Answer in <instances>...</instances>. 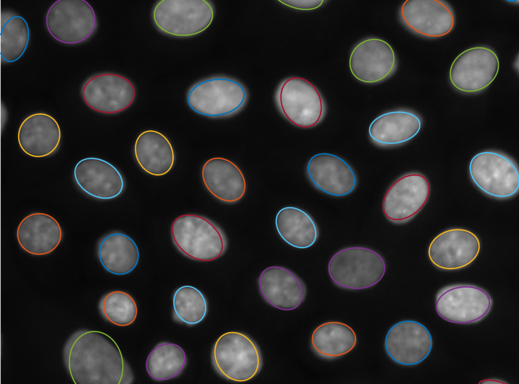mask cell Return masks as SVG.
I'll list each match as a JSON object with an SVG mask.
<instances>
[{
    "instance_id": "6da1fadb",
    "label": "cell",
    "mask_w": 519,
    "mask_h": 384,
    "mask_svg": "<svg viewBox=\"0 0 519 384\" xmlns=\"http://www.w3.org/2000/svg\"><path fill=\"white\" fill-rule=\"evenodd\" d=\"M63 359L75 383H131L133 380L118 344L103 332L76 331L65 344Z\"/></svg>"
},
{
    "instance_id": "7a4b0ae2",
    "label": "cell",
    "mask_w": 519,
    "mask_h": 384,
    "mask_svg": "<svg viewBox=\"0 0 519 384\" xmlns=\"http://www.w3.org/2000/svg\"><path fill=\"white\" fill-rule=\"evenodd\" d=\"M171 235L181 254L199 261L218 258L228 247L221 229L208 218L195 214H184L175 219L171 225Z\"/></svg>"
},
{
    "instance_id": "3957f363",
    "label": "cell",
    "mask_w": 519,
    "mask_h": 384,
    "mask_svg": "<svg viewBox=\"0 0 519 384\" xmlns=\"http://www.w3.org/2000/svg\"><path fill=\"white\" fill-rule=\"evenodd\" d=\"M211 361L218 374L234 382L252 379L263 365L262 354L255 342L238 331L226 332L217 338L212 348Z\"/></svg>"
},
{
    "instance_id": "277c9868",
    "label": "cell",
    "mask_w": 519,
    "mask_h": 384,
    "mask_svg": "<svg viewBox=\"0 0 519 384\" xmlns=\"http://www.w3.org/2000/svg\"><path fill=\"white\" fill-rule=\"evenodd\" d=\"M386 263L376 251L363 247L342 249L331 258L329 275L335 285L344 289L363 290L378 283L386 272Z\"/></svg>"
},
{
    "instance_id": "5b68a950",
    "label": "cell",
    "mask_w": 519,
    "mask_h": 384,
    "mask_svg": "<svg viewBox=\"0 0 519 384\" xmlns=\"http://www.w3.org/2000/svg\"><path fill=\"white\" fill-rule=\"evenodd\" d=\"M248 99V92L238 80L214 76L200 80L189 89L187 101L195 113L210 118H222L240 111Z\"/></svg>"
},
{
    "instance_id": "8992f818",
    "label": "cell",
    "mask_w": 519,
    "mask_h": 384,
    "mask_svg": "<svg viewBox=\"0 0 519 384\" xmlns=\"http://www.w3.org/2000/svg\"><path fill=\"white\" fill-rule=\"evenodd\" d=\"M275 100L281 115L298 127L315 126L326 114V104L320 91L301 77H291L282 81L276 90Z\"/></svg>"
},
{
    "instance_id": "52a82bcc",
    "label": "cell",
    "mask_w": 519,
    "mask_h": 384,
    "mask_svg": "<svg viewBox=\"0 0 519 384\" xmlns=\"http://www.w3.org/2000/svg\"><path fill=\"white\" fill-rule=\"evenodd\" d=\"M214 15L212 4L206 0H162L153 8L152 19L164 34L189 37L206 30Z\"/></svg>"
},
{
    "instance_id": "ba28073f",
    "label": "cell",
    "mask_w": 519,
    "mask_h": 384,
    "mask_svg": "<svg viewBox=\"0 0 519 384\" xmlns=\"http://www.w3.org/2000/svg\"><path fill=\"white\" fill-rule=\"evenodd\" d=\"M469 173L473 184L489 196L507 199L518 191L517 166L501 152L485 151L476 154L470 160Z\"/></svg>"
},
{
    "instance_id": "9c48e42d",
    "label": "cell",
    "mask_w": 519,
    "mask_h": 384,
    "mask_svg": "<svg viewBox=\"0 0 519 384\" xmlns=\"http://www.w3.org/2000/svg\"><path fill=\"white\" fill-rule=\"evenodd\" d=\"M49 33L59 42L76 44L89 38L97 24L95 12L85 0H57L45 17Z\"/></svg>"
},
{
    "instance_id": "30bf717a",
    "label": "cell",
    "mask_w": 519,
    "mask_h": 384,
    "mask_svg": "<svg viewBox=\"0 0 519 384\" xmlns=\"http://www.w3.org/2000/svg\"><path fill=\"white\" fill-rule=\"evenodd\" d=\"M493 301L484 289L468 284L446 286L438 291L435 308L443 320L456 324L479 322L491 311Z\"/></svg>"
},
{
    "instance_id": "8fae6325",
    "label": "cell",
    "mask_w": 519,
    "mask_h": 384,
    "mask_svg": "<svg viewBox=\"0 0 519 384\" xmlns=\"http://www.w3.org/2000/svg\"><path fill=\"white\" fill-rule=\"evenodd\" d=\"M499 61L491 48L476 46L467 49L459 54L452 62L449 79L459 91L472 93L487 88L496 77Z\"/></svg>"
},
{
    "instance_id": "7c38bea8",
    "label": "cell",
    "mask_w": 519,
    "mask_h": 384,
    "mask_svg": "<svg viewBox=\"0 0 519 384\" xmlns=\"http://www.w3.org/2000/svg\"><path fill=\"white\" fill-rule=\"evenodd\" d=\"M430 192V183L425 176L417 172L405 173L397 179L385 194L383 214L391 223H405L423 208Z\"/></svg>"
},
{
    "instance_id": "4fadbf2b",
    "label": "cell",
    "mask_w": 519,
    "mask_h": 384,
    "mask_svg": "<svg viewBox=\"0 0 519 384\" xmlns=\"http://www.w3.org/2000/svg\"><path fill=\"white\" fill-rule=\"evenodd\" d=\"M136 92L127 78L112 73H103L89 78L81 89L85 103L92 110L113 114L124 111L133 102Z\"/></svg>"
},
{
    "instance_id": "5bb4252c",
    "label": "cell",
    "mask_w": 519,
    "mask_h": 384,
    "mask_svg": "<svg viewBox=\"0 0 519 384\" xmlns=\"http://www.w3.org/2000/svg\"><path fill=\"white\" fill-rule=\"evenodd\" d=\"M400 20L414 33L428 38L449 33L455 25V14L441 0H406L399 9Z\"/></svg>"
},
{
    "instance_id": "9a60e30c",
    "label": "cell",
    "mask_w": 519,
    "mask_h": 384,
    "mask_svg": "<svg viewBox=\"0 0 519 384\" xmlns=\"http://www.w3.org/2000/svg\"><path fill=\"white\" fill-rule=\"evenodd\" d=\"M349 65L351 74L357 80L373 84L390 77L396 69L397 60L395 52L388 42L368 38L353 48Z\"/></svg>"
},
{
    "instance_id": "2e32d148",
    "label": "cell",
    "mask_w": 519,
    "mask_h": 384,
    "mask_svg": "<svg viewBox=\"0 0 519 384\" xmlns=\"http://www.w3.org/2000/svg\"><path fill=\"white\" fill-rule=\"evenodd\" d=\"M388 357L403 366L419 364L429 355L432 338L427 328L419 322L404 320L389 329L384 341Z\"/></svg>"
},
{
    "instance_id": "e0dca14e",
    "label": "cell",
    "mask_w": 519,
    "mask_h": 384,
    "mask_svg": "<svg viewBox=\"0 0 519 384\" xmlns=\"http://www.w3.org/2000/svg\"><path fill=\"white\" fill-rule=\"evenodd\" d=\"M480 249L479 239L474 233L464 229L452 228L441 232L432 240L428 256L439 269L457 270L470 264Z\"/></svg>"
},
{
    "instance_id": "ac0fdd59",
    "label": "cell",
    "mask_w": 519,
    "mask_h": 384,
    "mask_svg": "<svg viewBox=\"0 0 519 384\" xmlns=\"http://www.w3.org/2000/svg\"><path fill=\"white\" fill-rule=\"evenodd\" d=\"M306 173L315 188L333 196L348 195L357 185V177L352 167L342 158L330 153L313 156L307 164Z\"/></svg>"
},
{
    "instance_id": "d6986e66",
    "label": "cell",
    "mask_w": 519,
    "mask_h": 384,
    "mask_svg": "<svg viewBox=\"0 0 519 384\" xmlns=\"http://www.w3.org/2000/svg\"><path fill=\"white\" fill-rule=\"evenodd\" d=\"M73 178L82 191L101 200L118 197L125 188L124 179L120 171L109 162L97 157L80 160L75 166Z\"/></svg>"
},
{
    "instance_id": "ffe728a7",
    "label": "cell",
    "mask_w": 519,
    "mask_h": 384,
    "mask_svg": "<svg viewBox=\"0 0 519 384\" xmlns=\"http://www.w3.org/2000/svg\"><path fill=\"white\" fill-rule=\"evenodd\" d=\"M258 285L264 300L271 306L283 310H291L304 301L306 287L292 271L280 266H272L261 273Z\"/></svg>"
},
{
    "instance_id": "44dd1931",
    "label": "cell",
    "mask_w": 519,
    "mask_h": 384,
    "mask_svg": "<svg viewBox=\"0 0 519 384\" xmlns=\"http://www.w3.org/2000/svg\"><path fill=\"white\" fill-rule=\"evenodd\" d=\"M17 138L22 150L28 156L41 158L58 149L61 138L60 126L51 115L32 114L25 118L19 128Z\"/></svg>"
},
{
    "instance_id": "7402d4cb",
    "label": "cell",
    "mask_w": 519,
    "mask_h": 384,
    "mask_svg": "<svg viewBox=\"0 0 519 384\" xmlns=\"http://www.w3.org/2000/svg\"><path fill=\"white\" fill-rule=\"evenodd\" d=\"M422 119L415 112L404 109L386 112L370 123L368 135L371 142L381 147L403 144L419 132Z\"/></svg>"
},
{
    "instance_id": "603a6c76",
    "label": "cell",
    "mask_w": 519,
    "mask_h": 384,
    "mask_svg": "<svg viewBox=\"0 0 519 384\" xmlns=\"http://www.w3.org/2000/svg\"><path fill=\"white\" fill-rule=\"evenodd\" d=\"M205 187L214 197L228 203H235L244 195L246 183L239 167L222 157H213L204 164L201 171Z\"/></svg>"
},
{
    "instance_id": "cb8c5ba5",
    "label": "cell",
    "mask_w": 519,
    "mask_h": 384,
    "mask_svg": "<svg viewBox=\"0 0 519 384\" xmlns=\"http://www.w3.org/2000/svg\"><path fill=\"white\" fill-rule=\"evenodd\" d=\"M61 227L52 216L33 213L19 224L16 236L20 247L29 254L41 256L54 251L61 241Z\"/></svg>"
},
{
    "instance_id": "d4e9b609",
    "label": "cell",
    "mask_w": 519,
    "mask_h": 384,
    "mask_svg": "<svg viewBox=\"0 0 519 384\" xmlns=\"http://www.w3.org/2000/svg\"><path fill=\"white\" fill-rule=\"evenodd\" d=\"M134 151L140 167L154 176L166 174L174 163L175 154L170 142L156 130L142 132L136 139Z\"/></svg>"
},
{
    "instance_id": "484cf974",
    "label": "cell",
    "mask_w": 519,
    "mask_h": 384,
    "mask_svg": "<svg viewBox=\"0 0 519 384\" xmlns=\"http://www.w3.org/2000/svg\"><path fill=\"white\" fill-rule=\"evenodd\" d=\"M97 255L103 268L116 275L131 272L137 266L139 258L135 241L119 232L110 233L100 239L97 245Z\"/></svg>"
},
{
    "instance_id": "4316f807",
    "label": "cell",
    "mask_w": 519,
    "mask_h": 384,
    "mask_svg": "<svg viewBox=\"0 0 519 384\" xmlns=\"http://www.w3.org/2000/svg\"><path fill=\"white\" fill-rule=\"evenodd\" d=\"M357 336L354 330L342 322L330 321L317 326L310 338L312 351L319 357L332 360L340 358L356 346Z\"/></svg>"
},
{
    "instance_id": "83f0119b",
    "label": "cell",
    "mask_w": 519,
    "mask_h": 384,
    "mask_svg": "<svg viewBox=\"0 0 519 384\" xmlns=\"http://www.w3.org/2000/svg\"><path fill=\"white\" fill-rule=\"evenodd\" d=\"M275 225L284 241L298 249L311 247L319 237V229L314 219L298 207L286 206L279 210L276 216Z\"/></svg>"
},
{
    "instance_id": "f1b7e54d",
    "label": "cell",
    "mask_w": 519,
    "mask_h": 384,
    "mask_svg": "<svg viewBox=\"0 0 519 384\" xmlns=\"http://www.w3.org/2000/svg\"><path fill=\"white\" fill-rule=\"evenodd\" d=\"M186 364V353L181 347L173 343L161 342L149 354L145 367L153 379L163 381L178 376Z\"/></svg>"
},
{
    "instance_id": "f546056e",
    "label": "cell",
    "mask_w": 519,
    "mask_h": 384,
    "mask_svg": "<svg viewBox=\"0 0 519 384\" xmlns=\"http://www.w3.org/2000/svg\"><path fill=\"white\" fill-rule=\"evenodd\" d=\"M173 317L177 322L188 326L195 325L206 317L207 300L203 294L192 286H182L173 295Z\"/></svg>"
},
{
    "instance_id": "4dcf8cb0",
    "label": "cell",
    "mask_w": 519,
    "mask_h": 384,
    "mask_svg": "<svg viewBox=\"0 0 519 384\" xmlns=\"http://www.w3.org/2000/svg\"><path fill=\"white\" fill-rule=\"evenodd\" d=\"M29 35L28 25L22 17L14 15L5 20L1 31L2 59L10 63L20 58L27 48Z\"/></svg>"
},
{
    "instance_id": "1f68e13d",
    "label": "cell",
    "mask_w": 519,
    "mask_h": 384,
    "mask_svg": "<svg viewBox=\"0 0 519 384\" xmlns=\"http://www.w3.org/2000/svg\"><path fill=\"white\" fill-rule=\"evenodd\" d=\"M98 308L104 320L118 326L132 324L137 315V307L133 297L122 291H113L100 300Z\"/></svg>"
},
{
    "instance_id": "d6a6232c",
    "label": "cell",
    "mask_w": 519,
    "mask_h": 384,
    "mask_svg": "<svg viewBox=\"0 0 519 384\" xmlns=\"http://www.w3.org/2000/svg\"><path fill=\"white\" fill-rule=\"evenodd\" d=\"M280 3L297 10H312L320 7L324 3L322 0L312 1H297V0H284L279 1Z\"/></svg>"
}]
</instances>
